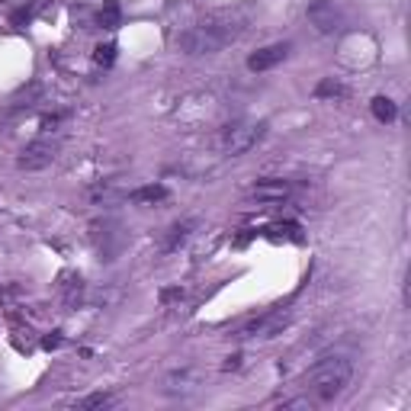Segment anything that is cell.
Wrapping results in <instances>:
<instances>
[{
    "mask_svg": "<svg viewBox=\"0 0 411 411\" xmlns=\"http://www.w3.org/2000/svg\"><path fill=\"white\" fill-rule=\"evenodd\" d=\"M353 379V360L344 353H325L305 372V392L312 405H331L344 395V389Z\"/></svg>",
    "mask_w": 411,
    "mask_h": 411,
    "instance_id": "cell-1",
    "label": "cell"
},
{
    "mask_svg": "<svg viewBox=\"0 0 411 411\" xmlns=\"http://www.w3.org/2000/svg\"><path fill=\"white\" fill-rule=\"evenodd\" d=\"M238 26L222 23V19H209V23H196L177 39V45L186 51V55H215L222 51L231 39L238 36Z\"/></svg>",
    "mask_w": 411,
    "mask_h": 411,
    "instance_id": "cell-2",
    "label": "cell"
},
{
    "mask_svg": "<svg viewBox=\"0 0 411 411\" xmlns=\"http://www.w3.org/2000/svg\"><path fill=\"white\" fill-rule=\"evenodd\" d=\"M267 135V122H250V119H238L231 126L222 128V151L238 158V154H248L257 141Z\"/></svg>",
    "mask_w": 411,
    "mask_h": 411,
    "instance_id": "cell-3",
    "label": "cell"
},
{
    "mask_svg": "<svg viewBox=\"0 0 411 411\" xmlns=\"http://www.w3.org/2000/svg\"><path fill=\"white\" fill-rule=\"evenodd\" d=\"M305 16L321 36H334V32L344 29V13L331 4V0H312L305 6Z\"/></svg>",
    "mask_w": 411,
    "mask_h": 411,
    "instance_id": "cell-4",
    "label": "cell"
},
{
    "mask_svg": "<svg viewBox=\"0 0 411 411\" xmlns=\"http://www.w3.org/2000/svg\"><path fill=\"white\" fill-rule=\"evenodd\" d=\"M289 318H293V312H289V308H270L267 315H260V318H254L248 328H244V331H241V338H257V340L276 338V334H280L283 328L289 325Z\"/></svg>",
    "mask_w": 411,
    "mask_h": 411,
    "instance_id": "cell-5",
    "label": "cell"
},
{
    "mask_svg": "<svg viewBox=\"0 0 411 411\" xmlns=\"http://www.w3.org/2000/svg\"><path fill=\"white\" fill-rule=\"evenodd\" d=\"M55 158H58V145H55V141L36 138V141H29V145L19 151L16 164L23 167V171H45V167H49Z\"/></svg>",
    "mask_w": 411,
    "mask_h": 411,
    "instance_id": "cell-6",
    "label": "cell"
},
{
    "mask_svg": "<svg viewBox=\"0 0 411 411\" xmlns=\"http://www.w3.org/2000/svg\"><path fill=\"white\" fill-rule=\"evenodd\" d=\"M289 58V42H273V45H263L257 49L254 55L248 58V68L250 71H270L276 64H283Z\"/></svg>",
    "mask_w": 411,
    "mask_h": 411,
    "instance_id": "cell-7",
    "label": "cell"
},
{
    "mask_svg": "<svg viewBox=\"0 0 411 411\" xmlns=\"http://www.w3.org/2000/svg\"><path fill=\"white\" fill-rule=\"evenodd\" d=\"M293 193V183L289 180H260V183H254V190H250V196L260 199V203H283V199Z\"/></svg>",
    "mask_w": 411,
    "mask_h": 411,
    "instance_id": "cell-8",
    "label": "cell"
},
{
    "mask_svg": "<svg viewBox=\"0 0 411 411\" xmlns=\"http://www.w3.org/2000/svg\"><path fill=\"white\" fill-rule=\"evenodd\" d=\"M58 295H61L64 308H77L83 295V280L81 273H61V283H58Z\"/></svg>",
    "mask_w": 411,
    "mask_h": 411,
    "instance_id": "cell-9",
    "label": "cell"
},
{
    "mask_svg": "<svg viewBox=\"0 0 411 411\" xmlns=\"http://www.w3.org/2000/svg\"><path fill=\"white\" fill-rule=\"evenodd\" d=\"M167 196H171V190H167L164 183H148V186H138V190L128 193V203H135V206H158V203H164Z\"/></svg>",
    "mask_w": 411,
    "mask_h": 411,
    "instance_id": "cell-10",
    "label": "cell"
},
{
    "mask_svg": "<svg viewBox=\"0 0 411 411\" xmlns=\"http://www.w3.org/2000/svg\"><path fill=\"white\" fill-rule=\"evenodd\" d=\"M193 228H196V218H183V222H173L171 228H167V238H164V250H177L180 244H183L186 238L193 235Z\"/></svg>",
    "mask_w": 411,
    "mask_h": 411,
    "instance_id": "cell-11",
    "label": "cell"
},
{
    "mask_svg": "<svg viewBox=\"0 0 411 411\" xmlns=\"http://www.w3.org/2000/svg\"><path fill=\"white\" fill-rule=\"evenodd\" d=\"M370 109H372V116H376L379 122H395V116H398V106L389 100V96H372Z\"/></svg>",
    "mask_w": 411,
    "mask_h": 411,
    "instance_id": "cell-12",
    "label": "cell"
},
{
    "mask_svg": "<svg viewBox=\"0 0 411 411\" xmlns=\"http://www.w3.org/2000/svg\"><path fill=\"white\" fill-rule=\"evenodd\" d=\"M315 96H318V100H340V96H347V87L340 81H334V77H325V81L315 87Z\"/></svg>",
    "mask_w": 411,
    "mask_h": 411,
    "instance_id": "cell-13",
    "label": "cell"
},
{
    "mask_svg": "<svg viewBox=\"0 0 411 411\" xmlns=\"http://www.w3.org/2000/svg\"><path fill=\"white\" fill-rule=\"evenodd\" d=\"M100 26L103 29H116V26H119V19H122V10H119V4H116V0H106V4H103V10H100Z\"/></svg>",
    "mask_w": 411,
    "mask_h": 411,
    "instance_id": "cell-14",
    "label": "cell"
},
{
    "mask_svg": "<svg viewBox=\"0 0 411 411\" xmlns=\"http://www.w3.org/2000/svg\"><path fill=\"white\" fill-rule=\"evenodd\" d=\"M190 372H173V376H167V385H164V392H167V395H186V392H190V385H186V382H190Z\"/></svg>",
    "mask_w": 411,
    "mask_h": 411,
    "instance_id": "cell-15",
    "label": "cell"
},
{
    "mask_svg": "<svg viewBox=\"0 0 411 411\" xmlns=\"http://www.w3.org/2000/svg\"><path fill=\"white\" fill-rule=\"evenodd\" d=\"M106 405H113V395L109 392H93V395H87V398H81L77 402V408H106Z\"/></svg>",
    "mask_w": 411,
    "mask_h": 411,
    "instance_id": "cell-16",
    "label": "cell"
},
{
    "mask_svg": "<svg viewBox=\"0 0 411 411\" xmlns=\"http://www.w3.org/2000/svg\"><path fill=\"white\" fill-rule=\"evenodd\" d=\"M93 61H96V64H103V68H109V64L116 61V45H113V42H106V45H96V51H93Z\"/></svg>",
    "mask_w": 411,
    "mask_h": 411,
    "instance_id": "cell-17",
    "label": "cell"
},
{
    "mask_svg": "<svg viewBox=\"0 0 411 411\" xmlns=\"http://www.w3.org/2000/svg\"><path fill=\"white\" fill-rule=\"evenodd\" d=\"M64 119H68V113H51V116H45V119H42V132H51V128L61 126Z\"/></svg>",
    "mask_w": 411,
    "mask_h": 411,
    "instance_id": "cell-18",
    "label": "cell"
},
{
    "mask_svg": "<svg viewBox=\"0 0 411 411\" xmlns=\"http://www.w3.org/2000/svg\"><path fill=\"white\" fill-rule=\"evenodd\" d=\"M61 344V338H58V331H55V338H45V350H51V347H58Z\"/></svg>",
    "mask_w": 411,
    "mask_h": 411,
    "instance_id": "cell-19",
    "label": "cell"
}]
</instances>
